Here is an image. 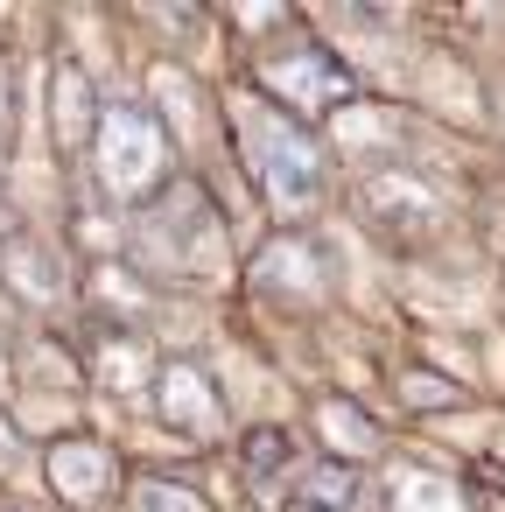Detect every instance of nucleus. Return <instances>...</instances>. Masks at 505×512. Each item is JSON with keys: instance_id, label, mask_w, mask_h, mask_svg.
Returning <instances> with one entry per match:
<instances>
[{"instance_id": "nucleus-1", "label": "nucleus", "mask_w": 505, "mask_h": 512, "mask_svg": "<svg viewBox=\"0 0 505 512\" xmlns=\"http://www.w3.org/2000/svg\"><path fill=\"white\" fill-rule=\"evenodd\" d=\"M239 141H246L253 183L267 190L274 211H309L323 197V148L281 106H239Z\"/></svg>"}, {"instance_id": "nucleus-2", "label": "nucleus", "mask_w": 505, "mask_h": 512, "mask_svg": "<svg viewBox=\"0 0 505 512\" xmlns=\"http://www.w3.org/2000/svg\"><path fill=\"white\" fill-rule=\"evenodd\" d=\"M99 176L113 197H155L162 190V169H169V141H162V120L141 113V106H99Z\"/></svg>"}, {"instance_id": "nucleus-3", "label": "nucleus", "mask_w": 505, "mask_h": 512, "mask_svg": "<svg viewBox=\"0 0 505 512\" xmlns=\"http://www.w3.org/2000/svg\"><path fill=\"white\" fill-rule=\"evenodd\" d=\"M260 85H267V99H281L288 113H330V106L351 99L344 57H330V50H316V43H295V50L260 57Z\"/></svg>"}, {"instance_id": "nucleus-4", "label": "nucleus", "mask_w": 505, "mask_h": 512, "mask_svg": "<svg viewBox=\"0 0 505 512\" xmlns=\"http://www.w3.org/2000/svg\"><path fill=\"white\" fill-rule=\"evenodd\" d=\"M358 204H365V218L386 232V239H428L435 232V218H442V204H435V190L421 183V176H407V169H379V176H365V190H358Z\"/></svg>"}, {"instance_id": "nucleus-5", "label": "nucleus", "mask_w": 505, "mask_h": 512, "mask_svg": "<svg viewBox=\"0 0 505 512\" xmlns=\"http://www.w3.org/2000/svg\"><path fill=\"white\" fill-rule=\"evenodd\" d=\"M155 407H162V421L169 428H183V435H218V421H225V407H218V386L197 372V365H162V379H155Z\"/></svg>"}, {"instance_id": "nucleus-6", "label": "nucleus", "mask_w": 505, "mask_h": 512, "mask_svg": "<svg viewBox=\"0 0 505 512\" xmlns=\"http://www.w3.org/2000/svg\"><path fill=\"white\" fill-rule=\"evenodd\" d=\"M50 477H57L64 498H99V491L113 484V456H106L99 442H64V449L50 456Z\"/></svg>"}, {"instance_id": "nucleus-7", "label": "nucleus", "mask_w": 505, "mask_h": 512, "mask_svg": "<svg viewBox=\"0 0 505 512\" xmlns=\"http://www.w3.org/2000/svg\"><path fill=\"white\" fill-rule=\"evenodd\" d=\"M393 512H463V491H456L449 477L400 470V477H393Z\"/></svg>"}, {"instance_id": "nucleus-8", "label": "nucleus", "mask_w": 505, "mask_h": 512, "mask_svg": "<svg viewBox=\"0 0 505 512\" xmlns=\"http://www.w3.org/2000/svg\"><path fill=\"white\" fill-rule=\"evenodd\" d=\"M57 134H64L71 148H78L85 134H99V113H92V99H85V78H78L71 64L57 71Z\"/></svg>"}, {"instance_id": "nucleus-9", "label": "nucleus", "mask_w": 505, "mask_h": 512, "mask_svg": "<svg viewBox=\"0 0 505 512\" xmlns=\"http://www.w3.org/2000/svg\"><path fill=\"white\" fill-rule=\"evenodd\" d=\"M302 505H309V512H344V505H351V470H344V463H316L309 484H302Z\"/></svg>"}, {"instance_id": "nucleus-10", "label": "nucleus", "mask_w": 505, "mask_h": 512, "mask_svg": "<svg viewBox=\"0 0 505 512\" xmlns=\"http://www.w3.org/2000/svg\"><path fill=\"white\" fill-rule=\"evenodd\" d=\"M323 435H330V442H344L351 456H358V449H372V421H365L358 407H344V400H323Z\"/></svg>"}, {"instance_id": "nucleus-11", "label": "nucleus", "mask_w": 505, "mask_h": 512, "mask_svg": "<svg viewBox=\"0 0 505 512\" xmlns=\"http://www.w3.org/2000/svg\"><path fill=\"white\" fill-rule=\"evenodd\" d=\"M134 512H204V498L169 477H148V484H134Z\"/></svg>"}, {"instance_id": "nucleus-12", "label": "nucleus", "mask_w": 505, "mask_h": 512, "mask_svg": "<svg viewBox=\"0 0 505 512\" xmlns=\"http://www.w3.org/2000/svg\"><path fill=\"white\" fill-rule=\"evenodd\" d=\"M15 288H22L29 302H50V295H57V267H50V253L36 260V246H15Z\"/></svg>"}, {"instance_id": "nucleus-13", "label": "nucleus", "mask_w": 505, "mask_h": 512, "mask_svg": "<svg viewBox=\"0 0 505 512\" xmlns=\"http://www.w3.org/2000/svg\"><path fill=\"white\" fill-rule=\"evenodd\" d=\"M288 463V435L281 428H253L246 435V477H267V470H281Z\"/></svg>"}, {"instance_id": "nucleus-14", "label": "nucleus", "mask_w": 505, "mask_h": 512, "mask_svg": "<svg viewBox=\"0 0 505 512\" xmlns=\"http://www.w3.org/2000/svg\"><path fill=\"white\" fill-rule=\"evenodd\" d=\"M407 386H414V393H407L414 407H442V400H449V386H442V379H421V372H414Z\"/></svg>"}, {"instance_id": "nucleus-15", "label": "nucleus", "mask_w": 505, "mask_h": 512, "mask_svg": "<svg viewBox=\"0 0 505 512\" xmlns=\"http://www.w3.org/2000/svg\"><path fill=\"white\" fill-rule=\"evenodd\" d=\"M8 127H15V113H8V71H0V162H8Z\"/></svg>"}, {"instance_id": "nucleus-16", "label": "nucleus", "mask_w": 505, "mask_h": 512, "mask_svg": "<svg viewBox=\"0 0 505 512\" xmlns=\"http://www.w3.org/2000/svg\"><path fill=\"white\" fill-rule=\"evenodd\" d=\"M8 442H15V428H8V414H0V456H8Z\"/></svg>"}, {"instance_id": "nucleus-17", "label": "nucleus", "mask_w": 505, "mask_h": 512, "mask_svg": "<svg viewBox=\"0 0 505 512\" xmlns=\"http://www.w3.org/2000/svg\"><path fill=\"white\" fill-rule=\"evenodd\" d=\"M295 512H309V505H295Z\"/></svg>"}]
</instances>
